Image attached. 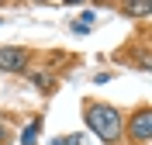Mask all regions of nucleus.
<instances>
[{"label": "nucleus", "mask_w": 152, "mask_h": 145, "mask_svg": "<svg viewBox=\"0 0 152 145\" xmlns=\"http://www.w3.org/2000/svg\"><path fill=\"white\" fill-rule=\"evenodd\" d=\"M31 79H35L38 90H52V87H56V79L48 76V73H31Z\"/></svg>", "instance_id": "5"}, {"label": "nucleus", "mask_w": 152, "mask_h": 145, "mask_svg": "<svg viewBox=\"0 0 152 145\" xmlns=\"http://www.w3.org/2000/svg\"><path fill=\"white\" fill-rule=\"evenodd\" d=\"M28 62V52L24 48H0V69L4 73H21Z\"/></svg>", "instance_id": "3"}, {"label": "nucleus", "mask_w": 152, "mask_h": 145, "mask_svg": "<svg viewBox=\"0 0 152 145\" xmlns=\"http://www.w3.org/2000/svg\"><path fill=\"white\" fill-rule=\"evenodd\" d=\"M4 142H7V131H4V125H0V145H4Z\"/></svg>", "instance_id": "8"}, {"label": "nucleus", "mask_w": 152, "mask_h": 145, "mask_svg": "<svg viewBox=\"0 0 152 145\" xmlns=\"http://www.w3.org/2000/svg\"><path fill=\"white\" fill-rule=\"evenodd\" d=\"M35 135H38V121H31L24 128V135H21V145H35Z\"/></svg>", "instance_id": "6"}, {"label": "nucleus", "mask_w": 152, "mask_h": 145, "mask_svg": "<svg viewBox=\"0 0 152 145\" xmlns=\"http://www.w3.org/2000/svg\"><path fill=\"white\" fill-rule=\"evenodd\" d=\"M86 125L100 142H118L121 138V114L114 111L111 104H90L86 107Z\"/></svg>", "instance_id": "1"}, {"label": "nucleus", "mask_w": 152, "mask_h": 145, "mask_svg": "<svg viewBox=\"0 0 152 145\" xmlns=\"http://www.w3.org/2000/svg\"><path fill=\"white\" fill-rule=\"evenodd\" d=\"M132 125V135H135V142H142V145H149V138H152V114H149V107H142L138 114L128 121Z\"/></svg>", "instance_id": "2"}, {"label": "nucleus", "mask_w": 152, "mask_h": 145, "mask_svg": "<svg viewBox=\"0 0 152 145\" xmlns=\"http://www.w3.org/2000/svg\"><path fill=\"white\" fill-rule=\"evenodd\" d=\"M152 10V4L149 0H135V4H124V14H135V17H145Z\"/></svg>", "instance_id": "4"}, {"label": "nucleus", "mask_w": 152, "mask_h": 145, "mask_svg": "<svg viewBox=\"0 0 152 145\" xmlns=\"http://www.w3.org/2000/svg\"><path fill=\"white\" fill-rule=\"evenodd\" d=\"M52 145H83V142H80V135H66V138H56Z\"/></svg>", "instance_id": "7"}]
</instances>
